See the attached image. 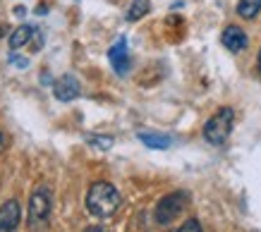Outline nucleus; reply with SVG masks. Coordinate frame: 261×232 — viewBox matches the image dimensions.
Masks as SVG:
<instances>
[{
    "instance_id": "9",
    "label": "nucleus",
    "mask_w": 261,
    "mask_h": 232,
    "mask_svg": "<svg viewBox=\"0 0 261 232\" xmlns=\"http://www.w3.org/2000/svg\"><path fill=\"white\" fill-rule=\"evenodd\" d=\"M144 146H149V149H168V146H173V136L168 134H151V132H142L139 134Z\"/></svg>"
},
{
    "instance_id": "5",
    "label": "nucleus",
    "mask_w": 261,
    "mask_h": 232,
    "mask_svg": "<svg viewBox=\"0 0 261 232\" xmlns=\"http://www.w3.org/2000/svg\"><path fill=\"white\" fill-rule=\"evenodd\" d=\"M108 60H111L113 70H115L118 74H127V70H129V53H127V41L125 39H118L111 46V50H108Z\"/></svg>"
},
{
    "instance_id": "8",
    "label": "nucleus",
    "mask_w": 261,
    "mask_h": 232,
    "mask_svg": "<svg viewBox=\"0 0 261 232\" xmlns=\"http://www.w3.org/2000/svg\"><path fill=\"white\" fill-rule=\"evenodd\" d=\"M223 41V46L228 50H232V53H240V50H245L247 48V34L240 29V26H225V32H223L221 36Z\"/></svg>"
},
{
    "instance_id": "14",
    "label": "nucleus",
    "mask_w": 261,
    "mask_h": 232,
    "mask_svg": "<svg viewBox=\"0 0 261 232\" xmlns=\"http://www.w3.org/2000/svg\"><path fill=\"white\" fill-rule=\"evenodd\" d=\"M173 232H201V223L192 218V220H187L182 227H177V230H173Z\"/></svg>"
},
{
    "instance_id": "7",
    "label": "nucleus",
    "mask_w": 261,
    "mask_h": 232,
    "mask_svg": "<svg viewBox=\"0 0 261 232\" xmlns=\"http://www.w3.org/2000/svg\"><path fill=\"white\" fill-rule=\"evenodd\" d=\"M80 94H82V89H80V81H77L74 74H63V77L56 81V98L58 101L67 103V101H74Z\"/></svg>"
},
{
    "instance_id": "12",
    "label": "nucleus",
    "mask_w": 261,
    "mask_h": 232,
    "mask_svg": "<svg viewBox=\"0 0 261 232\" xmlns=\"http://www.w3.org/2000/svg\"><path fill=\"white\" fill-rule=\"evenodd\" d=\"M261 12V0H240L238 5V15L245 19H252Z\"/></svg>"
},
{
    "instance_id": "18",
    "label": "nucleus",
    "mask_w": 261,
    "mask_h": 232,
    "mask_svg": "<svg viewBox=\"0 0 261 232\" xmlns=\"http://www.w3.org/2000/svg\"><path fill=\"white\" fill-rule=\"evenodd\" d=\"M259 72H261V53H259Z\"/></svg>"
},
{
    "instance_id": "4",
    "label": "nucleus",
    "mask_w": 261,
    "mask_h": 232,
    "mask_svg": "<svg viewBox=\"0 0 261 232\" xmlns=\"http://www.w3.org/2000/svg\"><path fill=\"white\" fill-rule=\"evenodd\" d=\"M185 206H187V194L185 192H175V194L163 196V199L159 201V206H156V223L170 225L175 218L185 211Z\"/></svg>"
},
{
    "instance_id": "15",
    "label": "nucleus",
    "mask_w": 261,
    "mask_h": 232,
    "mask_svg": "<svg viewBox=\"0 0 261 232\" xmlns=\"http://www.w3.org/2000/svg\"><path fill=\"white\" fill-rule=\"evenodd\" d=\"M10 60H12V65H17V67H27V65H29V60H27V57H17V55H12Z\"/></svg>"
},
{
    "instance_id": "13",
    "label": "nucleus",
    "mask_w": 261,
    "mask_h": 232,
    "mask_svg": "<svg viewBox=\"0 0 261 232\" xmlns=\"http://www.w3.org/2000/svg\"><path fill=\"white\" fill-rule=\"evenodd\" d=\"M87 141L91 146H96V149H101V151H108V149L113 146V139H111V136H94V134H91Z\"/></svg>"
},
{
    "instance_id": "17",
    "label": "nucleus",
    "mask_w": 261,
    "mask_h": 232,
    "mask_svg": "<svg viewBox=\"0 0 261 232\" xmlns=\"http://www.w3.org/2000/svg\"><path fill=\"white\" fill-rule=\"evenodd\" d=\"M3 149H5V134L0 132V151H3Z\"/></svg>"
},
{
    "instance_id": "2",
    "label": "nucleus",
    "mask_w": 261,
    "mask_h": 232,
    "mask_svg": "<svg viewBox=\"0 0 261 232\" xmlns=\"http://www.w3.org/2000/svg\"><path fill=\"white\" fill-rule=\"evenodd\" d=\"M232 122H235V112H232V108H221V110L216 112L214 118L204 125L206 141L214 144V146L225 144L230 132H232Z\"/></svg>"
},
{
    "instance_id": "11",
    "label": "nucleus",
    "mask_w": 261,
    "mask_h": 232,
    "mask_svg": "<svg viewBox=\"0 0 261 232\" xmlns=\"http://www.w3.org/2000/svg\"><path fill=\"white\" fill-rule=\"evenodd\" d=\"M149 10H151V3L149 0H135L132 5H129V10H127V22H139L142 17L149 15Z\"/></svg>"
},
{
    "instance_id": "6",
    "label": "nucleus",
    "mask_w": 261,
    "mask_h": 232,
    "mask_svg": "<svg viewBox=\"0 0 261 232\" xmlns=\"http://www.w3.org/2000/svg\"><path fill=\"white\" fill-rule=\"evenodd\" d=\"M19 218H22V211H19V204L15 199L3 204L0 206V232H15L19 225Z\"/></svg>"
},
{
    "instance_id": "10",
    "label": "nucleus",
    "mask_w": 261,
    "mask_h": 232,
    "mask_svg": "<svg viewBox=\"0 0 261 232\" xmlns=\"http://www.w3.org/2000/svg\"><path fill=\"white\" fill-rule=\"evenodd\" d=\"M32 36H34L32 26L22 24L19 29H15V32H12V36H10V48L17 50V48H22V46H27V43L32 41Z\"/></svg>"
},
{
    "instance_id": "16",
    "label": "nucleus",
    "mask_w": 261,
    "mask_h": 232,
    "mask_svg": "<svg viewBox=\"0 0 261 232\" xmlns=\"http://www.w3.org/2000/svg\"><path fill=\"white\" fill-rule=\"evenodd\" d=\"M84 232H108L106 227H101V225H94V227H87Z\"/></svg>"
},
{
    "instance_id": "3",
    "label": "nucleus",
    "mask_w": 261,
    "mask_h": 232,
    "mask_svg": "<svg viewBox=\"0 0 261 232\" xmlns=\"http://www.w3.org/2000/svg\"><path fill=\"white\" fill-rule=\"evenodd\" d=\"M48 216H50V192L46 187H39L32 194V201H29V218H27L29 230L43 227L48 223Z\"/></svg>"
},
{
    "instance_id": "1",
    "label": "nucleus",
    "mask_w": 261,
    "mask_h": 232,
    "mask_svg": "<svg viewBox=\"0 0 261 232\" xmlns=\"http://www.w3.org/2000/svg\"><path fill=\"white\" fill-rule=\"evenodd\" d=\"M87 208L96 218H108L120 208V194L111 182H94L87 194Z\"/></svg>"
}]
</instances>
